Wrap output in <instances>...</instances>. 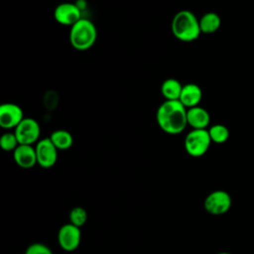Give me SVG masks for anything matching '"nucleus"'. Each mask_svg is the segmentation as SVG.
<instances>
[{
	"label": "nucleus",
	"instance_id": "obj_1",
	"mask_svg": "<svg viewBox=\"0 0 254 254\" xmlns=\"http://www.w3.org/2000/svg\"><path fill=\"white\" fill-rule=\"evenodd\" d=\"M187 111L180 100H165L157 110V123L167 134H180L188 125Z\"/></svg>",
	"mask_w": 254,
	"mask_h": 254
},
{
	"label": "nucleus",
	"instance_id": "obj_2",
	"mask_svg": "<svg viewBox=\"0 0 254 254\" xmlns=\"http://www.w3.org/2000/svg\"><path fill=\"white\" fill-rule=\"evenodd\" d=\"M171 30L175 38L182 42L195 41L201 33L199 20L190 10H181L174 16Z\"/></svg>",
	"mask_w": 254,
	"mask_h": 254
},
{
	"label": "nucleus",
	"instance_id": "obj_3",
	"mask_svg": "<svg viewBox=\"0 0 254 254\" xmlns=\"http://www.w3.org/2000/svg\"><path fill=\"white\" fill-rule=\"evenodd\" d=\"M97 29L95 25L84 18L71 26L69 31L70 45L77 51H86L96 42Z\"/></svg>",
	"mask_w": 254,
	"mask_h": 254
},
{
	"label": "nucleus",
	"instance_id": "obj_4",
	"mask_svg": "<svg viewBox=\"0 0 254 254\" xmlns=\"http://www.w3.org/2000/svg\"><path fill=\"white\" fill-rule=\"evenodd\" d=\"M211 139L206 129H192L185 138L186 152L194 158L203 156L209 149Z\"/></svg>",
	"mask_w": 254,
	"mask_h": 254
},
{
	"label": "nucleus",
	"instance_id": "obj_5",
	"mask_svg": "<svg viewBox=\"0 0 254 254\" xmlns=\"http://www.w3.org/2000/svg\"><path fill=\"white\" fill-rule=\"evenodd\" d=\"M232 204L230 194L222 190L211 191L204 198L203 207L211 215H222L226 213Z\"/></svg>",
	"mask_w": 254,
	"mask_h": 254
},
{
	"label": "nucleus",
	"instance_id": "obj_6",
	"mask_svg": "<svg viewBox=\"0 0 254 254\" xmlns=\"http://www.w3.org/2000/svg\"><path fill=\"white\" fill-rule=\"evenodd\" d=\"M19 145H33L38 142L41 134L39 123L33 118H24L14 131Z\"/></svg>",
	"mask_w": 254,
	"mask_h": 254
},
{
	"label": "nucleus",
	"instance_id": "obj_7",
	"mask_svg": "<svg viewBox=\"0 0 254 254\" xmlns=\"http://www.w3.org/2000/svg\"><path fill=\"white\" fill-rule=\"evenodd\" d=\"M81 240L80 228L71 224H64L58 232V243L60 247L66 251L71 252L78 248Z\"/></svg>",
	"mask_w": 254,
	"mask_h": 254
},
{
	"label": "nucleus",
	"instance_id": "obj_8",
	"mask_svg": "<svg viewBox=\"0 0 254 254\" xmlns=\"http://www.w3.org/2000/svg\"><path fill=\"white\" fill-rule=\"evenodd\" d=\"M37 163L44 169L54 167L58 161V149L50 138H44L37 142L35 147Z\"/></svg>",
	"mask_w": 254,
	"mask_h": 254
},
{
	"label": "nucleus",
	"instance_id": "obj_9",
	"mask_svg": "<svg viewBox=\"0 0 254 254\" xmlns=\"http://www.w3.org/2000/svg\"><path fill=\"white\" fill-rule=\"evenodd\" d=\"M24 119L22 108L15 103H3L0 105V126L4 129L16 128Z\"/></svg>",
	"mask_w": 254,
	"mask_h": 254
},
{
	"label": "nucleus",
	"instance_id": "obj_10",
	"mask_svg": "<svg viewBox=\"0 0 254 254\" xmlns=\"http://www.w3.org/2000/svg\"><path fill=\"white\" fill-rule=\"evenodd\" d=\"M55 20L64 26H72L81 19L80 9L72 3H61L54 11Z\"/></svg>",
	"mask_w": 254,
	"mask_h": 254
},
{
	"label": "nucleus",
	"instance_id": "obj_11",
	"mask_svg": "<svg viewBox=\"0 0 254 254\" xmlns=\"http://www.w3.org/2000/svg\"><path fill=\"white\" fill-rule=\"evenodd\" d=\"M13 159L22 169H31L38 164L36 149L32 145H19L13 151Z\"/></svg>",
	"mask_w": 254,
	"mask_h": 254
},
{
	"label": "nucleus",
	"instance_id": "obj_12",
	"mask_svg": "<svg viewBox=\"0 0 254 254\" xmlns=\"http://www.w3.org/2000/svg\"><path fill=\"white\" fill-rule=\"evenodd\" d=\"M202 98V91L200 87L195 83H187L183 85V89L180 96V101L186 108H191L198 106Z\"/></svg>",
	"mask_w": 254,
	"mask_h": 254
},
{
	"label": "nucleus",
	"instance_id": "obj_13",
	"mask_svg": "<svg viewBox=\"0 0 254 254\" xmlns=\"http://www.w3.org/2000/svg\"><path fill=\"white\" fill-rule=\"evenodd\" d=\"M187 120L192 129H206L210 123V115L204 108L194 106L188 109Z\"/></svg>",
	"mask_w": 254,
	"mask_h": 254
},
{
	"label": "nucleus",
	"instance_id": "obj_14",
	"mask_svg": "<svg viewBox=\"0 0 254 254\" xmlns=\"http://www.w3.org/2000/svg\"><path fill=\"white\" fill-rule=\"evenodd\" d=\"M221 25L220 17L214 12H207L199 19V28L201 33L212 34L216 32Z\"/></svg>",
	"mask_w": 254,
	"mask_h": 254
},
{
	"label": "nucleus",
	"instance_id": "obj_15",
	"mask_svg": "<svg viewBox=\"0 0 254 254\" xmlns=\"http://www.w3.org/2000/svg\"><path fill=\"white\" fill-rule=\"evenodd\" d=\"M183 85L178 79L168 78L161 86V92L166 100H179Z\"/></svg>",
	"mask_w": 254,
	"mask_h": 254
},
{
	"label": "nucleus",
	"instance_id": "obj_16",
	"mask_svg": "<svg viewBox=\"0 0 254 254\" xmlns=\"http://www.w3.org/2000/svg\"><path fill=\"white\" fill-rule=\"evenodd\" d=\"M58 150H67L73 144L72 135L64 129L54 131L49 137Z\"/></svg>",
	"mask_w": 254,
	"mask_h": 254
},
{
	"label": "nucleus",
	"instance_id": "obj_17",
	"mask_svg": "<svg viewBox=\"0 0 254 254\" xmlns=\"http://www.w3.org/2000/svg\"><path fill=\"white\" fill-rule=\"evenodd\" d=\"M208 134L211 139V142H214L216 144L225 143L229 138V130L226 126L222 124L212 125L208 129Z\"/></svg>",
	"mask_w": 254,
	"mask_h": 254
},
{
	"label": "nucleus",
	"instance_id": "obj_18",
	"mask_svg": "<svg viewBox=\"0 0 254 254\" xmlns=\"http://www.w3.org/2000/svg\"><path fill=\"white\" fill-rule=\"evenodd\" d=\"M68 219L69 223L80 228L82 225L85 224L87 220V212L83 207L75 206L69 211Z\"/></svg>",
	"mask_w": 254,
	"mask_h": 254
},
{
	"label": "nucleus",
	"instance_id": "obj_19",
	"mask_svg": "<svg viewBox=\"0 0 254 254\" xmlns=\"http://www.w3.org/2000/svg\"><path fill=\"white\" fill-rule=\"evenodd\" d=\"M0 146L4 151H14L19 146V142L15 133H4L0 138Z\"/></svg>",
	"mask_w": 254,
	"mask_h": 254
},
{
	"label": "nucleus",
	"instance_id": "obj_20",
	"mask_svg": "<svg viewBox=\"0 0 254 254\" xmlns=\"http://www.w3.org/2000/svg\"><path fill=\"white\" fill-rule=\"evenodd\" d=\"M25 254H53V251L46 244L36 242V243L30 244L27 247Z\"/></svg>",
	"mask_w": 254,
	"mask_h": 254
},
{
	"label": "nucleus",
	"instance_id": "obj_21",
	"mask_svg": "<svg viewBox=\"0 0 254 254\" xmlns=\"http://www.w3.org/2000/svg\"><path fill=\"white\" fill-rule=\"evenodd\" d=\"M216 254H231V253H228V252H219V253H216Z\"/></svg>",
	"mask_w": 254,
	"mask_h": 254
},
{
	"label": "nucleus",
	"instance_id": "obj_22",
	"mask_svg": "<svg viewBox=\"0 0 254 254\" xmlns=\"http://www.w3.org/2000/svg\"><path fill=\"white\" fill-rule=\"evenodd\" d=\"M24 254H25V253H24Z\"/></svg>",
	"mask_w": 254,
	"mask_h": 254
}]
</instances>
